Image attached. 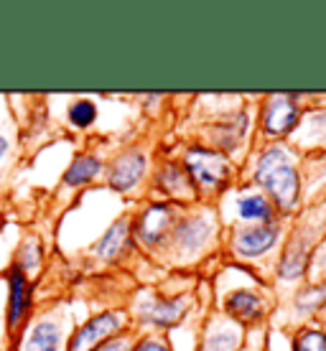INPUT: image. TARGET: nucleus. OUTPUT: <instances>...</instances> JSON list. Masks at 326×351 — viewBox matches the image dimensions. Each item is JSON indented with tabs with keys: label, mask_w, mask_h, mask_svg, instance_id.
Masks as SVG:
<instances>
[{
	"label": "nucleus",
	"mask_w": 326,
	"mask_h": 351,
	"mask_svg": "<svg viewBox=\"0 0 326 351\" xmlns=\"http://www.w3.org/2000/svg\"><path fill=\"white\" fill-rule=\"evenodd\" d=\"M255 181L270 191V196L283 209H293L299 202V173L293 171L291 160L286 158L283 150L273 148L260 156L255 168Z\"/></svg>",
	"instance_id": "obj_1"
},
{
	"label": "nucleus",
	"mask_w": 326,
	"mask_h": 351,
	"mask_svg": "<svg viewBox=\"0 0 326 351\" xmlns=\"http://www.w3.org/2000/svg\"><path fill=\"white\" fill-rule=\"evenodd\" d=\"M209 234V227L204 219H194V221H186L184 227H178V239L184 247H199Z\"/></svg>",
	"instance_id": "obj_15"
},
{
	"label": "nucleus",
	"mask_w": 326,
	"mask_h": 351,
	"mask_svg": "<svg viewBox=\"0 0 326 351\" xmlns=\"http://www.w3.org/2000/svg\"><path fill=\"white\" fill-rule=\"evenodd\" d=\"M326 300V288H309L306 293H301L299 306L301 311H314Z\"/></svg>",
	"instance_id": "obj_19"
},
{
	"label": "nucleus",
	"mask_w": 326,
	"mask_h": 351,
	"mask_svg": "<svg viewBox=\"0 0 326 351\" xmlns=\"http://www.w3.org/2000/svg\"><path fill=\"white\" fill-rule=\"evenodd\" d=\"M143 171H145V158L141 156V150H128L125 156L115 160L113 171H110V184L117 191H128L130 186L141 181Z\"/></svg>",
	"instance_id": "obj_5"
},
{
	"label": "nucleus",
	"mask_w": 326,
	"mask_h": 351,
	"mask_svg": "<svg viewBox=\"0 0 326 351\" xmlns=\"http://www.w3.org/2000/svg\"><path fill=\"white\" fill-rule=\"evenodd\" d=\"M135 351H168L166 346H161V343H156V341H145V343H141Z\"/></svg>",
	"instance_id": "obj_21"
},
{
	"label": "nucleus",
	"mask_w": 326,
	"mask_h": 351,
	"mask_svg": "<svg viewBox=\"0 0 326 351\" xmlns=\"http://www.w3.org/2000/svg\"><path fill=\"white\" fill-rule=\"evenodd\" d=\"M240 214H242L245 219L263 221L273 217V206H270L268 199H263V196H245V199L240 202Z\"/></svg>",
	"instance_id": "obj_13"
},
{
	"label": "nucleus",
	"mask_w": 326,
	"mask_h": 351,
	"mask_svg": "<svg viewBox=\"0 0 326 351\" xmlns=\"http://www.w3.org/2000/svg\"><path fill=\"white\" fill-rule=\"evenodd\" d=\"M306 267V247L301 245V242H293L288 247V252L283 257L281 263V275L283 278H299L301 272Z\"/></svg>",
	"instance_id": "obj_12"
},
{
	"label": "nucleus",
	"mask_w": 326,
	"mask_h": 351,
	"mask_svg": "<svg viewBox=\"0 0 326 351\" xmlns=\"http://www.w3.org/2000/svg\"><path fill=\"white\" fill-rule=\"evenodd\" d=\"M278 237V227H247L235 237V250L245 257L263 255Z\"/></svg>",
	"instance_id": "obj_6"
},
{
	"label": "nucleus",
	"mask_w": 326,
	"mask_h": 351,
	"mask_svg": "<svg viewBox=\"0 0 326 351\" xmlns=\"http://www.w3.org/2000/svg\"><path fill=\"white\" fill-rule=\"evenodd\" d=\"M293 351H326V336L321 331H301L293 341Z\"/></svg>",
	"instance_id": "obj_16"
},
{
	"label": "nucleus",
	"mask_w": 326,
	"mask_h": 351,
	"mask_svg": "<svg viewBox=\"0 0 326 351\" xmlns=\"http://www.w3.org/2000/svg\"><path fill=\"white\" fill-rule=\"evenodd\" d=\"M125 237H128V227H125V221H117L113 229H107V234L102 237V242H100V255L115 257L120 252Z\"/></svg>",
	"instance_id": "obj_14"
},
{
	"label": "nucleus",
	"mask_w": 326,
	"mask_h": 351,
	"mask_svg": "<svg viewBox=\"0 0 326 351\" xmlns=\"http://www.w3.org/2000/svg\"><path fill=\"white\" fill-rule=\"evenodd\" d=\"M299 120V105L291 97H273L265 107V130L270 135H286Z\"/></svg>",
	"instance_id": "obj_4"
},
{
	"label": "nucleus",
	"mask_w": 326,
	"mask_h": 351,
	"mask_svg": "<svg viewBox=\"0 0 326 351\" xmlns=\"http://www.w3.org/2000/svg\"><path fill=\"white\" fill-rule=\"evenodd\" d=\"M100 173V160L92 158V156H82L71 163V168L64 173V184L67 186H80L87 184L89 178H95Z\"/></svg>",
	"instance_id": "obj_10"
},
{
	"label": "nucleus",
	"mask_w": 326,
	"mask_h": 351,
	"mask_svg": "<svg viewBox=\"0 0 326 351\" xmlns=\"http://www.w3.org/2000/svg\"><path fill=\"white\" fill-rule=\"evenodd\" d=\"M95 105L92 102H77V105H71L69 110V120L77 128H87V125H92V120H95Z\"/></svg>",
	"instance_id": "obj_18"
},
{
	"label": "nucleus",
	"mask_w": 326,
	"mask_h": 351,
	"mask_svg": "<svg viewBox=\"0 0 326 351\" xmlns=\"http://www.w3.org/2000/svg\"><path fill=\"white\" fill-rule=\"evenodd\" d=\"M26 306H28V285H26L23 272L16 267V270L10 272V308H8L10 328H16V326L21 324V318L26 313Z\"/></svg>",
	"instance_id": "obj_8"
},
{
	"label": "nucleus",
	"mask_w": 326,
	"mask_h": 351,
	"mask_svg": "<svg viewBox=\"0 0 326 351\" xmlns=\"http://www.w3.org/2000/svg\"><path fill=\"white\" fill-rule=\"evenodd\" d=\"M171 219H174V211L168 209V206H163V204L150 206L141 217V221H138V237L143 242H148V245L159 242L168 232V227H171Z\"/></svg>",
	"instance_id": "obj_7"
},
{
	"label": "nucleus",
	"mask_w": 326,
	"mask_h": 351,
	"mask_svg": "<svg viewBox=\"0 0 326 351\" xmlns=\"http://www.w3.org/2000/svg\"><path fill=\"white\" fill-rule=\"evenodd\" d=\"M117 326H120V316H115V313H102V316H95L92 321L82 326L77 336L71 339V346L69 351H92L95 346H100L102 339L117 331Z\"/></svg>",
	"instance_id": "obj_3"
},
{
	"label": "nucleus",
	"mask_w": 326,
	"mask_h": 351,
	"mask_svg": "<svg viewBox=\"0 0 326 351\" xmlns=\"http://www.w3.org/2000/svg\"><path fill=\"white\" fill-rule=\"evenodd\" d=\"M181 303H156V306L150 308V318L156 321V324H174L178 316H181Z\"/></svg>",
	"instance_id": "obj_17"
},
{
	"label": "nucleus",
	"mask_w": 326,
	"mask_h": 351,
	"mask_svg": "<svg viewBox=\"0 0 326 351\" xmlns=\"http://www.w3.org/2000/svg\"><path fill=\"white\" fill-rule=\"evenodd\" d=\"M28 351H59V328L54 324H38L28 339Z\"/></svg>",
	"instance_id": "obj_11"
},
{
	"label": "nucleus",
	"mask_w": 326,
	"mask_h": 351,
	"mask_svg": "<svg viewBox=\"0 0 326 351\" xmlns=\"http://www.w3.org/2000/svg\"><path fill=\"white\" fill-rule=\"evenodd\" d=\"M235 346H237V339L232 334H214L209 341H207V349L204 351H235Z\"/></svg>",
	"instance_id": "obj_20"
},
{
	"label": "nucleus",
	"mask_w": 326,
	"mask_h": 351,
	"mask_svg": "<svg viewBox=\"0 0 326 351\" xmlns=\"http://www.w3.org/2000/svg\"><path fill=\"white\" fill-rule=\"evenodd\" d=\"M227 311L240 321H255L263 316V303L257 295L247 293V290H237L227 298Z\"/></svg>",
	"instance_id": "obj_9"
},
{
	"label": "nucleus",
	"mask_w": 326,
	"mask_h": 351,
	"mask_svg": "<svg viewBox=\"0 0 326 351\" xmlns=\"http://www.w3.org/2000/svg\"><path fill=\"white\" fill-rule=\"evenodd\" d=\"M186 166H189L191 178H194L199 186H204V189H217V186H222L224 184V178H227V171H229L227 160L222 158L220 153L204 150V148L189 150Z\"/></svg>",
	"instance_id": "obj_2"
},
{
	"label": "nucleus",
	"mask_w": 326,
	"mask_h": 351,
	"mask_svg": "<svg viewBox=\"0 0 326 351\" xmlns=\"http://www.w3.org/2000/svg\"><path fill=\"white\" fill-rule=\"evenodd\" d=\"M102 351H125V343L123 341H115V343H110V346H105Z\"/></svg>",
	"instance_id": "obj_22"
},
{
	"label": "nucleus",
	"mask_w": 326,
	"mask_h": 351,
	"mask_svg": "<svg viewBox=\"0 0 326 351\" xmlns=\"http://www.w3.org/2000/svg\"><path fill=\"white\" fill-rule=\"evenodd\" d=\"M5 153H8V143H5V138H0V160H3Z\"/></svg>",
	"instance_id": "obj_23"
}]
</instances>
